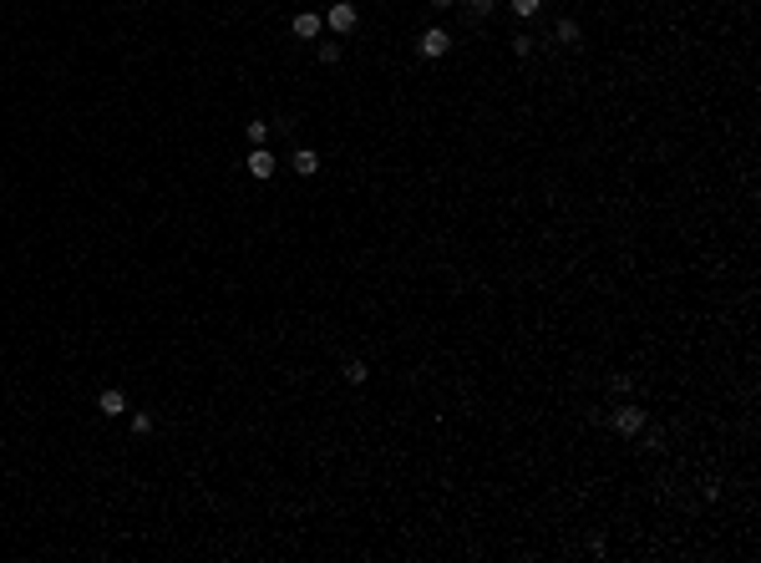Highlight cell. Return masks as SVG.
Segmentation results:
<instances>
[{"label": "cell", "mask_w": 761, "mask_h": 563, "mask_svg": "<svg viewBox=\"0 0 761 563\" xmlns=\"http://www.w3.org/2000/svg\"><path fill=\"white\" fill-rule=\"evenodd\" d=\"M558 41H563V46H579V21L563 15V21H558Z\"/></svg>", "instance_id": "cell-8"}, {"label": "cell", "mask_w": 761, "mask_h": 563, "mask_svg": "<svg viewBox=\"0 0 761 563\" xmlns=\"http://www.w3.org/2000/svg\"><path fill=\"white\" fill-rule=\"evenodd\" d=\"M244 163H249V173H254V178H269V173H274V163H280V157H274L269 148H254V153L244 157Z\"/></svg>", "instance_id": "cell-5"}, {"label": "cell", "mask_w": 761, "mask_h": 563, "mask_svg": "<svg viewBox=\"0 0 761 563\" xmlns=\"http://www.w3.org/2000/svg\"><path fill=\"white\" fill-rule=\"evenodd\" d=\"M447 46H452V41H447V31H442V26H431V31H422V56H427V61H436V56H447Z\"/></svg>", "instance_id": "cell-3"}, {"label": "cell", "mask_w": 761, "mask_h": 563, "mask_svg": "<svg viewBox=\"0 0 761 563\" xmlns=\"http://www.w3.org/2000/svg\"><path fill=\"white\" fill-rule=\"evenodd\" d=\"M320 61L335 67V61H340V41H320Z\"/></svg>", "instance_id": "cell-11"}, {"label": "cell", "mask_w": 761, "mask_h": 563, "mask_svg": "<svg viewBox=\"0 0 761 563\" xmlns=\"http://www.w3.org/2000/svg\"><path fill=\"white\" fill-rule=\"evenodd\" d=\"M644 422H650V416H644L640 406H614V411H609V426L619 431V437H640Z\"/></svg>", "instance_id": "cell-1"}, {"label": "cell", "mask_w": 761, "mask_h": 563, "mask_svg": "<svg viewBox=\"0 0 761 563\" xmlns=\"http://www.w3.org/2000/svg\"><path fill=\"white\" fill-rule=\"evenodd\" d=\"M325 26L335 31V36H350V31H355V6H330L325 10Z\"/></svg>", "instance_id": "cell-2"}, {"label": "cell", "mask_w": 761, "mask_h": 563, "mask_svg": "<svg viewBox=\"0 0 761 563\" xmlns=\"http://www.w3.org/2000/svg\"><path fill=\"white\" fill-rule=\"evenodd\" d=\"M431 6H436V10H447V6H457V0H431Z\"/></svg>", "instance_id": "cell-15"}, {"label": "cell", "mask_w": 761, "mask_h": 563, "mask_svg": "<svg viewBox=\"0 0 761 563\" xmlns=\"http://www.w3.org/2000/svg\"><path fill=\"white\" fill-rule=\"evenodd\" d=\"M482 15H493V0H472V6H467V21L472 26H482Z\"/></svg>", "instance_id": "cell-10"}, {"label": "cell", "mask_w": 761, "mask_h": 563, "mask_svg": "<svg viewBox=\"0 0 761 563\" xmlns=\"http://www.w3.org/2000/svg\"><path fill=\"white\" fill-rule=\"evenodd\" d=\"M320 31H325V21H320L315 10H300V15H295V36H300V41H315Z\"/></svg>", "instance_id": "cell-4"}, {"label": "cell", "mask_w": 761, "mask_h": 563, "mask_svg": "<svg viewBox=\"0 0 761 563\" xmlns=\"http://www.w3.org/2000/svg\"><path fill=\"white\" fill-rule=\"evenodd\" d=\"M132 431H137V437H148V431H153V416L137 411V416H132Z\"/></svg>", "instance_id": "cell-14"}, {"label": "cell", "mask_w": 761, "mask_h": 563, "mask_svg": "<svg viewBox=\"0 0 761 563\" xmlns=\"http://www.w3.org/2000/svg\"><path fill=\"white\" fill-rule=\"evenodd\" d=\"M96 411H102V416H122L127 411V396L117 391V386H107V391L96 396Z\"/></svg>", "instance_id": "cell-7"}, {"label": "cell", "mask_w": 761, "mask_h": 563, "mask_svg": "<svg viewBox=\"0 0 761 563\" xmlns=\"http://www.w3.org/2000/svg\"><path fill=\"white\" fill-rule=\"evenodd\" d=\"M538 6H543V0H513V10L523 15V21H528V15H538Z\"/></svg>", "instance_id": "cell-13"}, {"label": "cell", "mask_w": 761, "mask_h": 563, "mask_svg": "<svg viewBox=\"0 0 761 563\" xmlns=\"http://www.w3.org/2000/svg\"><path fill=\"white\" fill-rule=\"evenodd\" d=\"M289 168H295L300 178H315V173H320V153L315 148H300L295 157H289Z\"/></svg>", "instance_id": "cell-6"}, {"label": "cell", "mask_w": 761, "mask_h": 563, "mask_svg": "<svg viewBox=\"0 0 761 563\" xmlns=\"http://www.w3.org/2000/svg\"><path fill=\"white\" fill-rule=\"evenodd\" d=\"M264 137H269V122H249V142L254 148H264Z\"/></svg>", "instance_id": "cell-12"}, {"label": "cell", "mask_w": 761, "mask_h": 563, "mask_svg": "<svg viewBox=\"0 0 761 563\" xmlns=\"http://www.w3.org/2000/svg\"><path fill=\"white\" fill-rule=\"evenodd\" d=\"M366 376H370L366 361H345V381H350V386H366Z\"/></svg>", "instance_id": "cell-9"}]
</instances>
